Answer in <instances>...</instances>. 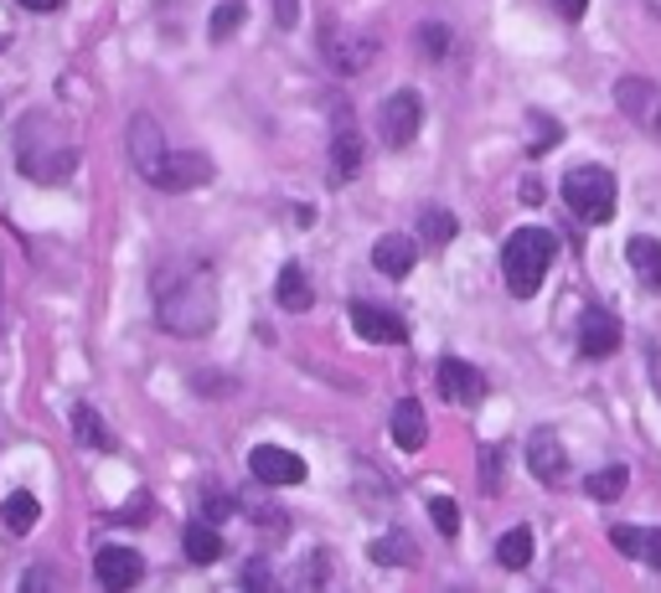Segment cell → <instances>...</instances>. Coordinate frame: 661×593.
<instances>
[{
	"instance_id": "6da1fadb",
	"label": "cell",
	"mask_w": 661,
	"mask_h": 593,
	"mask_svg": "<svg viewBox=\"0 0 661 593\" xmlns=\"http://www.w3.org/2000/svg\"><path fill=\"white\" fill-rule=\"evenodd\" d=\"M155 320L171 336H207L217 326V274L202 258H165L151 279Z\"/></svg>"
},
{
	"instance_id": "7a4b0ae2",
	"label": "cell",
	"mask_w": 661,
	"mask_h": 593,
	"mask_svg": "<svg viewBox=\"0 0 661 593\" xmlns=\"http://www.w3.org/2000/svg\"><path fill=\"white\" fill-rule=\"evenodd\" d=\"M16 165H21V176L42 181V186H58L62 176H73L78 165V145L73 134L62 130L52 114H31L16 134Z\"/></svg>"
},
{
	"instance_id": "3957f363",
	"label": "cell",
	"mask_w": 661,
	"mask_h": 593,
	"mask_svg": "<svg viewBox=\"0 0 661 593\" xmlns=\"http://www.w3.org/2000/svg\"><path fill=\"white\" fill-rule=\"evenodd\" d=\"M558 237L548 227H517V233L501 243V279L517 299H532L542 289V274L553 268Z\"/></svg>"
},
{
	"instance_id": "277c9868",
	"label": "cell",
	"mask_w": 661,
	"mask_h": 593,
	"mask_svg": "<svg viewBox=\"0 0 661 593\" xmlns=\"http://www.w3.org/2000/svg\"><path fill=\"white\" fill-rule=\"evenodd\" d=\"M558 192H563L579 223H610L616 217V176L604 165H573Z\"/></svg>"
},
{
	"instance_id": "5b68a950",
	"label": "cell",
	"mask_w": 661,
	"mask_h": 593,
	"mask_svg": "<svg viewBox=\"0 0 661 593\" xmlns=\"http://www.w3.org/2000/svg\"><path fill=\"white\" fill-rule=\"evenodd\" d=\"M321 58L336 73H367L377 62V37L362 27H346V21H326L321 27Z\"/></svg>"
},
{
	"instance_id": "8992f818",
	"label": "cell",
	"mask_w": 661,
	"mask_h": 593,
	"mask_svg": "<svg viewBox=\"0 0 661 593\" xmlns=\"http://www.w3.org/2000/svg\"><path fill=\"white\" fill-rule=\"evenodd\" d=\"M616 109L631 119L641 134H651L661 145V83L657 78H620L616 83Z\"/></svg>"
},
{
	"instance_id": "52a82bcc",
	"label": "cell",
	"mask_w": 661,
	"mask_h": 593,
	"mask_svg": "<svg viewBox=\"0 0 661 593\" xmlns=\"http://www.w3.org/2000/svg\"><path fill=\"white\" fill-rule=\"evenodd\" d=\"M124 145H130V165H135L140 176H145L155 192H161L165 161H171V145H165L161 124H155L151 114H135V119H130V134H124Z\"/></svg>"
},
{
	"instance_id": "ba28073f",
	"label": "cell",
	"mask_w": 661,
	"mask_h": 593,
	"mask_svg": "<svg viewBox=\"0 0 661 593\" xmlns=\"http://www.w3.org/2000/svg\"><path fill=\"white\" fill-rule=\"evenodd\" d=\"M419 124H424V99L414 89L388 93V99H383V109H377V134H383V145H393V150L414 145Z\"/></svg>"
},
{
	"instance_id": "9c48e42d",
	"label": "cell",
	"mask_w": 661,
	"mask_h": 593,
	"mask_svg": "<svg viewBox=\"0 0 661 593\" xmlns=\"http://www.w3.org/2000/svg\"><path fill=\"white\" fill-rule=\"evenodd\" d=\"M248 474L258 485H301L305 480V460L295 449H279V444H258L248 454Z\"/></svg>"
},
{
	"instance_id": "30bf717a",
	"label": "cell",
	"mask_w": 661,
	"mask_h": 593,
	"mask_svg": "<svg viewBox=\"0 0 661 593\" xmlns=\"http://www.w3.org/2000/svg\"><path fill=\"white\" fill-rule=\"evenodd\" d=\"M435 377H439V392H445L455 408H476V402L486 398V377L470 367V361H460V356H439Z\"/></svg>"
},
{
	"instance_id": "8fae6325",
	"label": "cell",
	"mask_w": 661,
	"mask_h": 593,
	"mask_svg": "<svg viewBox=\"0 0 661 593\" xmlns=\"http://www.w3.org/2000/svg\"><path fill=\"white\" fill-rule=\"evenodd\" d=\"M527 470L538 474V485H558L569 474V449L553 429H532L527 433Z\"/></svg>"
},
{
	"instance_id": "7c38bea8",
	"label": "cell",
	"mask_w": 661,
	"mask_h": 593,
	"mask_svg": "<svg viewBox=\"0 0 661 593\" xmlns=\"http://www.w3.org/2000/svg\"><path fill=\"white\" fill-rule=\"evenodd\" d=\"M352 330H357L362 341H377V346H404L408 341L404 320L393 310H383V305H373V299H357V305H352Z\"/></svg>"
},
{
	"instance_id": "4fadbf2b",
	"label": "cell",
	"mask_w": 661,
	"mask_h": 593,
	"mask_svg": "<svg viewBox=\"0 0 661 593\" xmlns=\"http://www.w3.org/2000/svg\"><path fill=\"white\" fill-rule=\"evenodd\" d=\"M93 579L104 583V589H135V583L145 579V558H140L135 548H99Z\"/></svg>"
},
{
	"instance_id": "5bb4252c",
	"label": "cell",
	"mask_w": 661,
	"mask_h": 593,
	"mask_svg": "<svg viewBox=\"0 0 661 593\" xmlns=\"http://www.w3.org/2000/svg\"><path fill=\"white\" fill-rule=\"evenodd\" d=\"M419 264V243L408 233H383L373 243V268L377 274H388V279H408Z\"/></svg>"
},
{
	"instance_id": "9a60e30c",
	"label": "cell",
	"mask_w": 661,
	"mask_h": 593,
	"mask_svg": "<svg viewBox=\"0 0 661 593\" xmlns=\"http://www.w3.org/2000/svg\"><path fill=\"white\" fill-rule=\"evenodd\" d=\"M579 351L589 356V361H604V356L620 351V320L610 310H584V320H579Z\"/></svg>"
},
{
	"instance_id": "2e32d148",
	"label": "cell",
	"mask_w": 661,
	"mask_h": 593,
	"mask_svg": "<svg viewBox=\"0 0 661 593\" xmlns=\"http://www.w3.org/2000/svg\"><path fill=\"white\" fill-rule=\"evenodd\" d=\"M388 429H393V444L398 449H424V439H429V423H424V402L419 398H398L393 402V418H388Z\"/></svg>"
},
{
	"instance_id": "e0dca14e",
	"label": "cell",
	"mask_w": 661,
	"mask_h": 593,
	"mask_svg": "<svg viewBox=\"0 0 661 593\" xmlns=\"http://www.w3.org/2000/svg\"><path fill=\"white\" fill-rule=\"evenodd\" d=\"M362 171V134L357 124H346V114H336V134H330V176L352 181Z\"/></svg>"
},
{
	"instance_id": "ac0fdd59",
	"label": "cell",
	"mask_w": 661,
	"mask_h": 593,
	"mask_svg": "<svg viewBox=\"0 0 661 593\" xmlns=\"http://www.w3.org/2000/svg\"><path fill=\"white\" fill-rule=\"evenodd\" d=\"M610 542L635 563L661 568V526H610Z\"/></svg>"
},
{
	"instance_id": "d6986e66",
	"label": "cell",
	"mask_w": 661,
	"mask_h": 593,
	"mask_svg": "<svg viewBox=\"0 0 661 593\" xmlns=\"http://www.w3.org/2000/svg\"><path fill=\"white\" fill-rule=\"evenodd\" d=\"M626 264L635 268V279L647 284V289H661V243L647 233H635L631 243H626Z\"/></svg>"
},
{
	"instance_id": "ffe728a7",
	"label": "cell",
	"mask_w": 661,
	"mask_h": 593,
	"mask_svg": "<svg viewBox=\"0 0 661 593\" xmlns=\"http://www.w3.org/2000/svg\"><path fill=\"white\" fill-rule=\"evenodd\" d=\"M181 548H186V558H192L196 568H212L217 558H223V536H217V526H212V521H186Z\"/></svg>"
},
{
	"instance_id": "44dd1931",
	"label": "cell",
	"mask_w": 661,
	"mask_h": 593,
	"mask_svg": "<svg viewBox=\"0 0 661 593\" xmlns=\"http://www.w3.org/2000/svg\"><path fill=\"white\" fill-rule=\"evenodd\" d=\"M274 299H279V310H289V315H305V310H311V279H305L301 264H285V268H279V279H274Z\"/></svg>"
},
{
	"instance_id": "7402d4cb",
	"label": "cell",
	"mask_w": 661,
	"mask_h": 593,
	"mask_svg": "<svg viewBox=\"0 0 661 593\" xmlns=\"http://www.w3.org/2000/svg\"><path fill=\"white\" fill-rule=\"evenodd\" d=\"M0 517H6V532L27 536L31 526H37V517H42V505H37V495H31V490H11V495H6V505H0Z\"/></svg>"
},
{
	"instance_id": "603a6c76",
	"label": "cell",
	"mask_w": 661,
	"mask_h": 593,
	"mask_svg": "<svg viewBox=\"0 0 661 593\" xmlns=\"http://www.w3.org/2000/svg\"><path fill=\"white\" fill-rule=\"evenodd\" d=\"M73 433L83 449H114V433H109V423L99 413H93L89 402H78L73 408Z\"/></svg>"
},
{
	"instance_id": "cb8c5ba5",
	"label": "cell",
	"mask_w": 661,
	"mask_h": 593,
	"mask_svg": "<svg viewBox=\"0 0 661 593\" xmlns=\"http://www.w3.org/2000/svg\"><path fill=\"white\" fill-rule=\"evenodd\" d=\"M626 490H631V470H626V464L594 470V474L584 480V495H589V501H620Z\"/></svg>"
},
{
	"instance_id": "d4e9b609",
	"label": "cell",
	"mask_w": 661,
	"mask_h": 593,
	"mask_svg": "<svg viewBox=\"0 0 661 593\" xmlns=\"http://www.w3.org/2000/svg\"><path fill=\"white\" fill-rule=\"evenodd\" d=\"M496 563L511 568V573L532 563V532H527V526H511V532L496 542Z\"/></svg>"
},
{
	"instance_id": "484cf974",
	"label": "cell",
	"mask_w": 661,
	"mask_h": 593,
	"mask_svg": "<svg viewBox=\"0 0 661 593\" xmlns=\"http://www.w3.org/2000/svg\"><path fill=\"white\" fill-rule=\"evenodd\" d=\"M373 563H383V568H414L419 563V548L408 542L404 532H393V536H383V542H373Z\"/></svg>"
},
{
	"instance_id": "4316f807",
	"label": "cell",
	"mask_w": 661,
	"mask_h": 593,
	"mask_svg": "<svg viewBox=\"0 0 661 593\" xmlns=\"http://www.w3.org/2000/svg\"><path fill=\"white\" fill-rule=\"evenodd\" d=\"M243 16H248V6H243V0H223V6L212 11V27H207L212 42H227V37L243 27Z\"/></svg>"
},
{
	"instance_id": "83f0119b",
	"label": "cell",
	"mask_w": 661,
	"mask_h": 593,
	"mask_svg": "<svg viewBox=\"0 0 661 593\" xmlns=\"http://www.w3.org/2000/svg\"><path fill=\"white\" fill-rule=\"evenodd\" d=\"M527 119H532V130H538V134H532V145H527V155H548V150H553L558 140H563V130H558V119H548L542 109H532Z\"/></svg>"
},
{
	"instance_id": "f1b7e54d",
	"label": "cell",
	"mask_w": 661,
	"mask_h": 593,
	"mask_svg": "<svg viewBox=\"0 0 661 593\" xmlns=\"http://www.w3.org/2000/svg\"><path fill=\"white\" fill-rule=\"evenodd\" d=\"M419 227H424V237H429L435 248H445V243H450V237L460 233V227H455V217H450V212H424V217H419Z\"/></svg>"
},
{
	"instance_id": "f546056e",
	"label": "cell",
	"mask_w": 661,
	"mask_h": 593,
	"mask_svg": "<svg viewBox=\"0 0 661 593\" xmlns=\"http://www.w3.org/2000/svg\"><path fill=\"white\" fill-rule=\"evenodd\" d=\"M429 517H435L439 536H455V532H460V505H455L450 495H429Z\"/></svg>"
},
{
	"instance_id": "4dcf8cb0",
	"label": "cell",
	"mask_w": 661,
	"mask_h": 593,
	"mask_svg": "<svg viewBox=\"0 0 661 593\" xmlns=\"http://www.w3.org/2000/svg\"><path fill=\"white\" fill-rule=\"evenodd\" d=\"M419 52H424V58H445V52H450V31H445V27H439V21H424V27H419Z\"/></svg>"
},
{
	"instance_id": "1f68e13d",
	"label": "cell",
	"mask_w": 661,
	"mask_h": 593,
	"mask_svg": "<svg viewBox=\"0 0 661 593\" xmlns=\"http://www.w3.org/2000/svg\"><path fill=\"white\" fill-rule=\"evenodd\" d=\"M274 573H270V558H254L248 563V573H243V589H270Z\"/></svg>"
},
{
	"instance_id": "d6a6232c",
	"label": "cell",
	"mask_w": 661,
	"mask_h": 593,
	"mask_svg": "<svg viewBox=\"0 0 661 593\" xmlns=\"http://www.w3.org/2000/svg\"><path fill=\"white\" fill-rule=\"evenodd\" d=\"M274 21H279V31H295L301 27V0H274Z\"/></svg>"
},
{
	"instance_id": "836d02e7",
	"label": "cell",
	"mask_w": 661,
	"mask_h": 593,
	"mask_svg": "<svg viewBox=\"0 0 661 593\" xmlns=\"http://www.w3.org/2000/svg\"><path fill=\"white\" fill-rule=\"evenodd\" d=\"M553 11L563 16V21H584V11H589V0H553Z\"/></svg>"
},
{
	"instance_id": "e575fe53",
	"label": "cell",
	"mask_w": 661,
	"mask_h": 593,
	"mask_svg": "<svg viewBox=\"0 0 661 593\" xmlns=\"http://www.w3.org/2000/svg\"><path fill=\"white\" fill-rule=\"evenodd\" d=\"M647 356H651V377H657V392H661V346L651 341V346H647Z\"/></svg>"
},
{
	"instance_id": "d590c367",
	"label": "cell",
	"mask_w": 661,
	"mask_h": 593,
	"mask_svg": "<svg viewBox=\"0 0 661 593\" xmlns=\"http://www.w3.org/2000/svg\"><path fill=\"white\" fill-rule=\"evenodd\" d=\"M21 6H27V11H58L62 0H21Z\"/></svg>"
},
{
	"instance_id": "8d00e7d4",
	"label": "cell",
	"mask_w": 661,
	"mask_h": 593,
	"mask_svg": "<svg viewBox=\"0 0 661 593\" xmlns=\"http://www.w3.org/2000/svg\"><path fill=\"white\" fill-rule=\"evenodd\" d=\"M0 330H6V264H0Z\"/></svg>"
},
{
	"instance_id": "74e56055",
	"label": "cell",
	"mask_w": 661,
	"mask_h": 593,
	"mask_svg": "<svg viewBox=\"0 0 661 593\" xmlns=\"http://www.w3.org/2000/svg\"><path fill=\"white\" fill-rule=\"evenodd\" d=\"M6 47H11V37H6V31H0V52H6Z\"/></svg>"
}]
</instances>
